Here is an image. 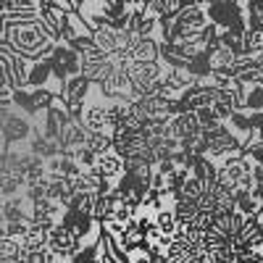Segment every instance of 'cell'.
I'll list each match as a JSON object with an SVG mask.
<instances>
[{
  "instance_id": "cell-18",
  "label": "cell",
  "mask_w": 263,
  "mask_h": 263,
  "mask_svg": "<svg viewBox=\"0 0 263 263\" xmlns=\"http://www.w3.org/2000/svg\"><path fill=\"white\" fill-rule=\"evenodd\" d=\"M255 135H258V140H260V142H263V126H260V129H258V132H255Z\"/></svg>"
},
{
  "instance_id": "cell-20",
  "label": "cell",
  "mask_w": 263,
  "mask_h": 263,
  "mask_svg": "<svg viewBox=\"0 0 263 263\" xmlns=\"http://www.w3.org/2000/svg\"><path fill=\"white\" fill-rule=\"evenodd\" d=\"M0 153H3V147H0Z\"/></svg>"
},
{
  "instance_id": "cell-8",
  "label": "cell",
  "mask_w": 263,
  "mask_h": 263,
  "mask_svg": "<svg viewBox=\"0 0 263 263\" xmlns=\"http://www.w3.org/2000/svg\"><path fill=\"white\" fill-rule=\"evenodd\" d=\"M92 168L98 171V177H100L108 187H114V184L121 179V174H124V161H121L119 156H114V153H108V156L95 158V166H92Z\"/></svg>"
},
{
  "instance_id": "cell-7",
  "label": "cell",
  "mask_w": 263,
  "mask_h": 263,
  "mask_svg": "<svg viewBox=\"0 0 263 263\" xmlns=\"http://www.w3.org/2000/svg\"><path fill=\"white\" fill-rule=\"evenodd\" d=\"M197 135H200V124H197L195 114H179L168 119V137L174 142H187Z\"/></svg>"
},
{
  "instance_id": "cell-2",
  "label": "cell",
  "mask_w": 263,
  "mask_h": 263,
  "mask_svg": "<svg viewBox=\"0 0 263 263\" xmlns=\"http://www.w3.org/2000/svg\"><path fill=\"white\" fill-rule=\"evenodd\" d=\"M208 24H213L218 32L232 29L237 24H245V6L237 0H213V3H203Z\"/></svg>"
},
{
  "instance_id": "cell-12",
  "label": "cell",
  "mask_w": 263,
  "mask_h": 263,
  "mask_svg": "<svg viewBox=\"0 0 263 263\" xmlns=\"http://www.w3.org/2000/svg\"><path fill=\"white\" fill-rule=\"evenodd\" d=\"M92 42L98 45V50H100V53L111 55V53H116V50H119V32H114L111 27H105V29H100V32H95V34H92Z\"/></svg>"
},
{
  "instance_id": "cell-10",
  "label": "cell",
  "mask_w": 263,
  "mask_h": 263,
  "mask_svg": "<svg viewBox=\"0 0 263 263\" xmlns=\"http://www.w3.org/2000/svg\"><path fill=\"white\" fill-rule=\"evenodd\" d=\"M129 58L132 61H158V40L135 34V40L129 45Z\"/></svg>"
},
{
  "instance_id": "cell-14",
  "label": "cell",
  "mask_w": 263,
  "mask_h": 263,
  "mask_svg": "<svg viewBox=\"0 0 263 263\" xmlns=\"http://www.w3.org/2000/svg\"><path fill=\"white\" fill-rule=\"evenodd\" d=\"M153 221H156V227H158V232L163 234V237H174L177 234V218H174V213H171V208H163V211H156L153 213Z\"/></svg>"
},
{
  "instance_id": "cell-17",
  "label": "cell",
  "mask_w": 263,
  "mask_h": 263,
  "mask_svg": "<svg viewBox=\"0 0 263 263\" xmlns=\"http://www.w3.org/2000/svg\"><path fill=\"white\" fill-rule=\"evenodd\" d=\"M21 263H55V258L50 255L48 248H40V250L21 253Z\"/></svg>"
},
{
  "instance_id": "cell-9",
  "label": "cell",
  "mask_w": 263,
  "mask_h": 263,
  "mask_svg": "<svg viewBox=\"0 0 263 263\" xmlns=\"http://www.w3.org/2000/svg\"><path fill=\"white\" fill-rule=\"evenodd\" d=\"M50 77H53V71H50V61H48V58L29 63V71H27L24 90H42V87H48Z\"/></svg>"
},
{
  "instance_id": "cell-13",
  "label": "cell",
  "mask_w": 263,
  "mask_h": 263,
  "mask_svg": "<svg viewBox=\"0 0 263 263\" xmlns=\"http://www.w3.org/2000/svg\"><path fill=\"white\" fill-rule=\"evenodd\" d=\"M205 192V187H203V182H197L195 177H187V182L179 187V192L174 195V203L177 200H187V203H197L200 200V195Z\"/></svg>"
},
{
  "instance_id": "cell-11",
  "label": "cell",
  "mask_w": 263,
  "mask_h": 263,
  "mask_svg": "<svg viewBox=\"0 0 263 263\" xmlns=\"http://www.w3.org/2000/svg\"><path fill=\"white\" fill-rule=\"evenodd\" d=\"M50 58L53 61H58L61 66H63V71H66V77H77L79 71H82V58L71 50V48H66V45H53V53H50Z\"/></svg>"
},
{
  "instance_id": "cell-3",
  "label": "cell",
  "mask_w": 263,
  "mask_h": 263,
  "mask_svg": "<svg viewBox=\"0 0 263 263\" xmlns=\"http://www.w3.org/2000/svg\"><path fill=\"white\" fill-rule=\"evenodd\" d=\"M79 124H82V129L87 132V135H108V100H103V98L87 100L84 108H82Z\"/></svg>"
},
{
  "instance_id": "cell-19",
  "label": "cell",
  "mask_w": 263,
  "mask_h": 263,
  "mask_svg": "<svg viewBox=\"0 0 263 263\" xmlns=\"http://www.w3.org/2000/svg\"><path fill=\"white\" fill-rule=\"evenodd\" d=\"M260 213H263V203H260Z\"/></svg>"
},
{
  "instance_id": "cell-1",
  "label": "cell",
  "mask_w": 263,
  "mask_h": 263,
  "mask_svg": "<svg viewBox=\"0 0 263 263\" xmlns=\"http://www.w3.org/2000/svg\"><path fill=\"white\" fill-rule=\"evenodd\" d=\"M6 29H3V42L8 50L24 61H42L53 53L55 42L45 34L40 27L37 11H21V13H8L3 16Z\"/></svg>"
},
{
  "instance_id": "cell-16",
  "label": "cell",
  "mask_w": 263,
  "mask_h": 263,
  "mask_svg": "<svg viewBox=\"0 0 263 263\" xmlns=\"http://www.w3.org/2000/svg\"><path fill=\"white\" fill-rule=\"evenodd\" d=\"M18 258H21L18 242H16V239H8V237L0 234V263H13V260H18Z\"/></svg>"
},
{
  "instance_id": "cell-6",
  "label": "cell",
  "mask_w": 263,
  "mask_h": 263,
  "mask_svg": "<svg viewBox=\"0 0 263 263\" xmlns=\"http://www.w3.org/2000/svg\"><path fill=\"white\" fill-rule=\"evenodd\" d=\"M0 132H3V140H6V147H3V150H8V145H16V142L29 140V137H32V132H34V126H32L24 116L8 114V119L3 121Z\"/></svg>"
},
{
  "instance_id": "cell-5",
  "label": "cell",
  "mask_w": 263,
  "mask_h": 263,
  "mask_svg": "<svg viewBox=\"0 0 263 263\" xmlns=\"http://www.w3.org/2000/svg\"><path fill=\"white\" fill-rule=\"evenodd\" d=\"M48 250L53 258H61V260H69L77 250H79V242L71 237V232H66L61 224H55L48 234Z\"/></svg>"
},
{
  "instance_id": "cell-15",
  "label": "cell",
  "mask_w": 263,
  "mask_h": 263,
  "mask_svg": "<svg viewBox=\"0 0 263 263\" xmlns=\"http://www.w3.org/2000/svg\"><path fill=\"white\" fill-rule=\"evenodd\" d=\"M84 147L90 150L95 158H100V156H108V153L114 150V142H111V137H108V135H87Z\"/></svg>"
},
{
  "instance_id": "cell-4",
  "label": "cell",
  "mask_w": 263,
  "mask_h": 263,
  "mask_svg": "<svg viewBox=\"0 0 263 263\" xmlns=\"http://www.w3.org/2000/svg\"><path fill=\"white\" fill-rule=\"evenodd\" d=\"M216 100V87L211 82H200V84H192L190 90H184L179 95V103L184 108V114H195L200 108H211Z\"/></svg>"
}]
</instances>
